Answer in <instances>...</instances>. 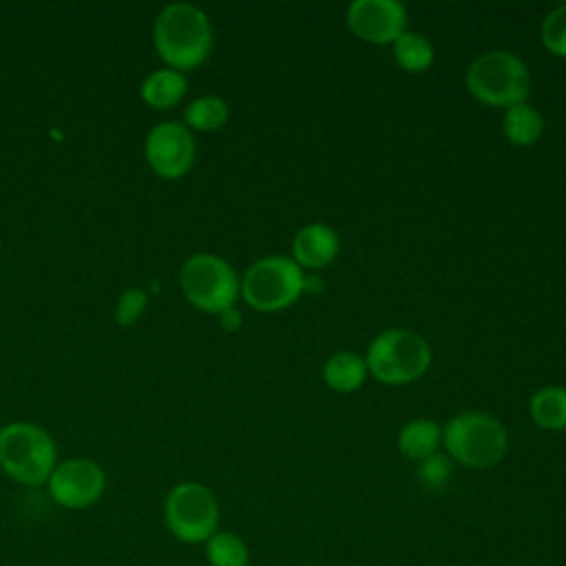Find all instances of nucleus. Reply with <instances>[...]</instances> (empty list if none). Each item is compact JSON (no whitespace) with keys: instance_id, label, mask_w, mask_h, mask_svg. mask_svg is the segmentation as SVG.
<instances>
[{"instance_id":"obj_1","label":"nucleus","mask_w":566,"mask_h":566,"mask_svg":"<svg viewBox=\"0 0 566 566\" xmlns=\"http://www.w3.org/2000/svg\"><path fill=\"white\" fill-rule=\"evenodd\" d=\"M157 55L175 71H190L206 62L212 49V24L192 2L166 4L153 27Z\"/></svg>"},{"instance_id":"obj_2","label":"nucleus","mask_w":566,"mask_h":566,"mask_svg":"<svg viewBox=\"0 0 566 566\" xmlns=\"http://www.w3.org/2000/svg\"><path fill=\"white\" fill-rule=\"evenodd\" d=\"M57 464V447L46 429L33 422H9L0 429V471L24 486L46 484Z\"/></svg>"},{"instance_id":"obj_3","label":"nucleus","mask_w":566,"mask_h":566,"mask_svg":"<svg viewBox=\"0 0 566 566\" xmlns=\"http://www.w3.org/2000/svg\"><path fill=\"white\" fill-rule=\"evenodd\" d=\"M442 444L458 464L489 469L504 460L509 433L497 418L484 411H460L442 427Z\"/></svg>"},{"instance_id":"obj_4","label":"nucleus","mask_w":566,"mask_h":566,"mask_svg":"<svg viewBox=\"0 0 566 566\" xmlns=\"http://www.w3.org/2000/svg\"><path fill=\"white\" fill-rule=\"evenodd\" d=\"M464 82L469 93L486 106L511 108L531 95V73L524 60L502 49L478 55L469 64Z\"/></svg>"},{"instance_id":"obj_5","label":"nucleus","mask_w":566,"mask_h":566,"mask_svg":"<svg viewBox=\"0 0 566 566\" xmlns=\"http://www.w3.org/2000/svg\"><path fill=\"white\" fill-rule=\"evenodd\" d=\"M365 365L367 374L382 385H407L429 369L431 347L418 332L391 327L371 338Z\"/></svg>"},{"instance_id":"obj_6","label":"nucleus","mask_w":566,"mask_h":566,"mask_svg":"<svg viewBox=\"0 0 566 566\" xmlns=\"http://www.w3.org/2000/svg\"><path fill=\"white\" fill-rule=\"evenodd\" d=\"M305 274L292 256L270 254L256 259L239 281L243 301L256 312H281L305 292Z\"/></svg>"},{"instance_id":"obj_7","label":"nucleus","mask_w":566,"mask_h":566,"mask_svg":"<svg viewBox=\"0 0 566 566\" xmlns=\"http://www.w3.org/2000/svg\"><path fill=\"white\" fill-rule=\"evenodd\" d=\"M219 515L214 493L195 480L175 484L164 502L166 528L184 544H206L219 531Z\"/></svg>"},{"instance_id":"obj_8","label":"nucleus","mask_w":566,"mask_h":566,"mask_svg":"<svg viewBox=\"0 0 566 566\" xmlns=\"http://www.w3.org/2000/svg\"><path fill=\"white\" fill-rule=\"evenodd\" d=\"M179 283L188 303L208 314H221L234 307L241 292L234 268L210 252L188 256L181 265Z\"/></svg>"},{"instance_id":"obj_9","label":"nucleus","mask_w":566,"mask_h":566,"mask_svg":"<svg viewBox=\"0 0 566 566\" xmlns=\"http://www.w3.org/2000/svg\"><path fill=\"white\" fill-rule=\"evenodd\" d=\"M51 500L69 511L93 506L106 491L104 469L88 458H71L57 462L46 480Z\"/></svg>"},{"instance_id":"obj_10","label":"nucleus","mask_w":566,"mask_h":566,"mask_svg":"<svg viewBox=\"0 0 566 566\" xmlns=\"http://www.w3.org/2000/svg\"><path fill=\"white\" fill-rule=\"evenodd\" d=\"M144 153L155 175L179 179L192 168L197 146L192 130L184 122L168 119L150 128L144 142Z\"/></svg>"},{"instance_id":"obj_11","label":"nucleus","mask_w":566,"mask_h":566,"mask_svg":"<svg viewBox=\"0 0 566 566\" xmlns=\"http://www.w3.org/2000/svg\"><path fill=\"white\" fill-rule=\"evenodd\" d=\"M345 20L349 31L369 44H394L407 31V9L398 0H354Z\"/></svg>"},{"instance_id":"obj_12","label":"nucleus","mask_w":566,"mask_h":566,"mask_svg":"<svg viewBox=\"0 0 566 566\" xmlns=\"http://www.w3.org/2000/svg\"><path fill=\"white\" fill-rule=\"evenodd\" d=\"M340 250V239L336 230L327 223H307L292 239V259L301 270H323L327 268Z\"/></svg>"},{"instance_id":"obj_13","label":"nucleus","mask_w":566,"mask_h":566,"mask_svg":"<svg viewBox=\"0 0 566 566\" xmlns=\"http://www.w3.org/2000/svg\"><path fill=\"white\" fill-rule=\"evenodd\" d=\"M398 451L407 460H427L442 444V427L431 418H413L398 431Z\"/></svg>"},{"instance_id":"obj_14","label":"nucleus","mask_w":566,"mask_h":566,"mask_svg":"<svg viewBox=\"0 0 566 566\" xmlns=\"http://www.w3.org/2000/svg\"><path fill=\"white\" fill-rule=\"evenodd\" d=\"M188 82L181 71L175 69H157L148 73L139 86L142 99L157 111H166L177 106L186 95Z\"/></svg>"},{"instance_id":"obj_15","label":"nucleus","mask_w":566,"mask_h":566,"mask_svg":"<svg viewBox=\"0 0 566 566\" xmlns=\"http://www.w3.org/2000/svg\"><path fill=\"white\" fill-rule=\"evenodd\" d=\"M367 376L365 358L356 352H336L323 365V382L336 394L356 391Z\"/></svg>"},{"instance_id":"obj_16","label":"nucleus","mask_w":566,"mask_h":566,"mask_svg":"<svg viewBox=\"0 0 566 566\" xmlns=\"http://www.w3.org/2000/svg\"><path fill=\"white\" fill-rule=\"evenodd\" d=\"M528 413L539 429L564 431L566 429V387L546 385L531 396Z\"/></svg>"},{"instance_id":"obj_17","label":"nucleus","mask_w":566,"mask_h":566,"mask_svg":"<svg viewBox=\"0 0 566 566\" xmlns=\"http://www.w3.org/2000/svg\"><path fill=\"white\" fill-rule=\"evenodd\" d=\"M502 133L513 146H531L544 133V117L528 102L515 104L504 111Z\"/></svg>"},{"instance_id":"obj_18","label":"nucleus","mask_w":566,"mask_h":566,"mask_svg":"<svg viewBox=\"0 0 566 566\" xmlns=\"http://www.w3.org/2000/svg\"><path fill=\"white\" fill-rule=\"evenodd\" d=\"M391 46H394L396 64L409 73H422L433 64V57H436L433 44L422 33L405 31Z\"/></svg>"},{"instance_id":"obj_19","label":"nucleus","mask_w":566,"mask_h":566,"mask_svg":"<svg viewBox=\"0 0 566 566\" xmlns=\"http://www.w3.org/2000/svg\"><path fill=\"white\" fill-rule=\"evenodd\" d=\"M228 117H230V108L226 99H221L219 95H201L192 99L184 111V124L190 130H199V133L219 130L228 122Z\"/></svg>"},{"instance_id":"obj_20","label":"nucleus","mask_w":566,"mask_h":566,"mask_svg":"<svg viewBox=\"0 0 566 566\" xmlns=\"http://www.w3.org/2000/svg\"><path fill=\"white\" fill-rule=\"evenodd\" d=\"M203 553L210 566H248L250 564V548L245 539L234 531H217L203 544Z\"/></svg>"},{"instance_id":"obj_21","label":"nucleus","mask_w":566,"mask_h":566,"mask_svg":"<svg viewBox=\"0 0 566 566\" xmlns=\"http://www.w3.org/2000/svg\"><path fill=\"white\" fill-rule=\"evenodd\" d=\"M542 44L557 57H566V4H557L546 13L539 29Z\"/></svg>"},{"instance_id":"obj_22","label":"nucleus","mask_w":566,"mask_h":566,"mask_svg":"<svg viewBox=\"0 0 566 566\" xmlns=\"http://www.w3.org/2000/svg\"><path fill=\"white\" fill-rule=\"evenodd\" d=\"M144 307H146V294H144L139 287L126 290V292L119 296L117 307H115V321H117V325H122V327L135 325L137 318L142 316Z\"/></svg>"},{"instance_id":"obj_23","label":"nucleus","mask_w":566,"mask_h":566,"mask_svg":"<svg viewBox=\"0 0 566 566\" xmlns=\"http://www.w3.org/2000/svg\"><path fill=\"white\" fill-rule=\"evenodd\" d=\"M420 478L427 486H442L449 478V462L444 455L433 453L420 464Z\"/></svg>"},{"instance_id":"obj_24","label":"nucleus","mask_w":566,"mask_h":566,"mask_svg":"<svg viewBox=\"0 0 566 566\" xmlns=\"http://www.w3.org/2000/svg\"><path fill=\"white\" fill-rule=\"evenodd\" d=\"M219 316H221V325H223L226 329L234 332V329H239V327H241V314H239L234 307H230V310L221 312Z\"/></svg>"}]
</instances>
